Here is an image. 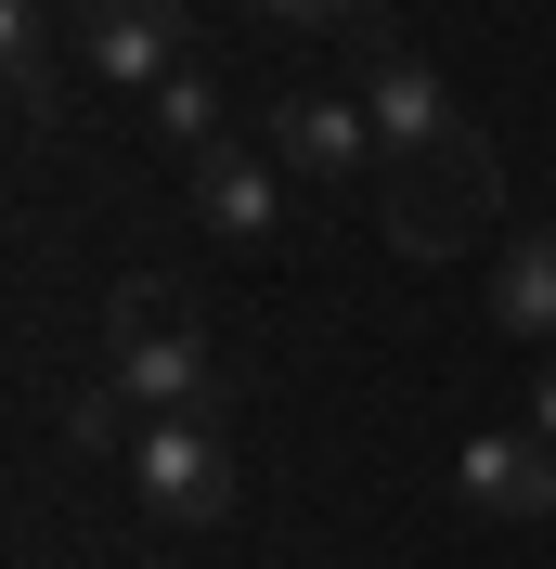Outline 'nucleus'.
<instances>
[{
    "instance_id": "4",
    "label": "nucleus",
    "mask_w": 556,
    "mask_h": 569,
    "mask_svg": "<svg viewBox=\"0 0 556 569\" xmlns=\"http://www.w3.org/2000/svg\"><path fill=\"white\" fill-rule=\"evenodd\" d=\"M66 27H78V52H91L105 78L169 91V78H181V39H195V13H181V0H66Z\"/></svg>"
},
{
    "instance_id": "5",
    "label": "nucleus",
    "mask_w": 556,
    "mask_h": 569,
    "mask_svg": "<svg viewBox=\"0 0 556 569\" xmlns=\"http://www.w3.org/2000/svg\"><path fill=\"white\" fill-rule=\"evenodd\" d=\"M181 181H195V220L220 247H285V169L259 142H208V156H181Z\"/></svg>"
},
{
    "instance_id": "13",
    "label": "nucleus",
    "mask_w": 556,
    "mask_h": 569,
    "mask_svg": "<svg viewBox=\"0 0 556 569\" xmlns=\"http://www.w3.org/2000/svg\"><path fill=\"white\" fill-rule=\"evenodd\" d=\"M530 427L556 440V350H544V389H530Z\"/></svg>"
},
{
    "instance_id": "2",
    "label": "nucleus",
    "mask_w": 556,
    "mask_h": 569,
    "mask_svg": "<svg viewBox=\"0 0 556 569\" xmlns=\"http://www.w3.org/2000/svg\"><path fill=\"white\" fill-rule=\"evenodd\" d=\"M105 350H117V389H130L142 415H208V401H220L208 323L181 311L169 284H117V311H105Z\"/></svg>"
},
{
    "instance_id": "7",
    "label": "nucleus",
    "mask_w": 556,
    "mask_h": 569,
    "mask_svg": "<svg viewBox=\"0 0 556 569\" xmlns=\"http://www.w3.org/2000/svg\"><path fill=\"white\" fill-rule=\"evenodd\" d=\"M363 117H376V169H415V156L466 142V117H453L440 66H415V52H376V78H363Z\"/></svg>"
},
{
    "instance_id": "9",
    "label": "nucleus",
    "mask_w": 556,
    "mask_h": 569,
    "mask_svg": "<svg viewBox=\"0 0 556 569\" xmlns=\"http://www.w3.org/2000/svg\"><path fill=\"white\" fill-rule=\"evenodd\" d=\"M492 337L556 350V233H505L492 247Z\"/></svg>"
},
{
    "instance_id": "10",
    "label": "nucleus",
    "mask_w": 556,
    "mask_h": 569,
    "mask_svg": "<svg viewBox=\"0 0 556 569\" xmlns=\"http://www.w3.org/2000/svg\"><path fill=\"white\" fill-rule=\"evenodd\" d=\"M66 453H142L130 389H78V401H66Z\"/></svg>"
},
{
    "instance_id": "3",
    "label": "nucleus",
    "mask_w": 556,
    "mask_h": 569,
    "mask_svg": "<svg viewBox=\"0 0 556 569\" xmlns=\"http://www.w3.org/2000/svg\"><path fill=\"white\" fill-rule=\"evenodd\" d=\"M130 479H142L156 518H181V531L234 518V453H220L208 415H156V427H142V453H130Z\"/></svg>"
},
{
    "instance_id": "11",
    "label": "nucleus",
    "mask_w": 556,
    "mask_h": 569,
    "mask_svg": "<svg viewBox=\"0 0 556 569\" xmlns=\"http://www.w3.org/2000/svg\"><path fill=\"white\" fill-rule=\"evenodd\" d=\"M156 130H169L181 156H208V142H220V91H208V78H195V66H181L169 91H156Z\"/></svg>"
},
{
    "instance_id": "8",
    "label": "nucleus",
    "mask_w": 556,
    "mask_h": 569,
    "mask_svg": "<svg viewBox=\"0 0 556 569\" xmlns=\"http://www.w3.org/2000/svg\"><path fill=\"white\" fill-rule=\"evenodd\" d=\"M272 142H285L298 181H363V169H376V117L337 104V91H298V104L272 117Z\"/></svg>"
},
{
    "instance_id": "12",
    "label": "nucleus",
    "mask_w": 556,
    "mask_h": 569,
    "mask_svg": "<svg viewBox=\"0 0 556 569\" xmlns=\"http://www.w3.org/2000/svg\"><path fill=\"white\" fill-rule=\"evenodd\" d=\"M388 0H272V27L285 39H349V27H376Z\"/></svg>"
},
{
    "instance_id": "6",
    "label": "nucleus",
    "mask_w": 556,
    "mask_h": 569,
    "mask_svg": "<svg viewBox=\"0 0 556 569\" xmlns=\"http://www.w3.org/2000/svg\"><path fill=\"white\" fill-rule=\"evenodd\" d=\"M453 492L479 505V518L544 531V518H556V440H544V427H479V440L453 453Z\"/></svg>"
},
{
    "instance_id": "1",
    "label": "nucleus",
    "mask_w": 556,
    "mask_h": 569,
    "mask_svg": "<svg viewBox=\"0 0 556 569\" xmlns=\"http://www.w3.org/2000/svg\"><path fill=\"white\" fill-rule=\"evenodd\" d=\"M376 208H388V247L401 259H466V247H505L492 208H505V156L479 130L415 156V169H376Z\"/></svg>"
}]
</instances>
